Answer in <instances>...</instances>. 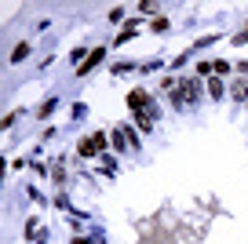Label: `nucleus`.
<instances>
[{
	"instance_id": "nucleus-1",
	"label": "nucleus",
	"mask_w": 248,
	"mask_h": 244,
	"mask_svg": "<svg viewBox=\"0 0 248 244\" xmlns=\"http://www.w3.org/2000/svg\"><path fill=\"white\" fill-rule=\"evenodd\" d=\"M106 146V131H95L92 138H80V157H95Z\"/></svg>"
},
{
	"instance_id": "nucleus-2",
	"label": "nucleus",
	"mask_w": 248,
	"mask_h": 244,
	"mask_svg": "<svg viewBox=\"0 0 248 244\" xmlns=\"http://www.w3.org/2000/svg\"><path fill=\"white\" fill-rule=\"evenodd\" d=\"M146 106H150V95L146 92H132V95H128V109H132L135 117L146 113Z\"/></svg>"
},
{
	"instance_id": "nucleus-3",
	"label": "nucleus",
	"mask_w": 248,
	"mask_h": 244,
	"mask_svg": "<svg viewBox=\"0 0 248 244\" xmlns=\"http://www.w3.org/2000/svg\"><path fill=\"white\" fill-rule=\"evenodd\" d=\"M102 55H106V51H102V47H95V51L88 55V62H84V66L77 69V73H80V76H84V73H92V69H95V66H99V62H102Z\"/></svg>"
},
{
	"instance_id": "nucleus-4",
	"label": "nucleus",
	"mask_w": 248,
	"mask_h": 244,
	"mask_svg": "<svg viewBox=\"0 0 248 244\" xmlns=\"http://www.w3.org/2000/svg\"><path fill=\"white\" fill-rule=\"evenodd\" d=\"M26 55H30V44H18V47H15V55H11V59H15V62H22Z\"/></svg>"
},
{
	"instance_id": "nucleus-5",
	"label": "nucleus",
	"mask_w": 248,
	"mask_h": 244,
	"mask_svg": "<svg viewBox=\"0 0 248 244\" xmlns=\"http://www.w3.org/2000/svg\"><path fill=\"white\" fill-rule=\"evenodd\" d=\"M208 92H212V99H219V95H223V84H219V80H212Z\"/></svg>"
}]
</instances>
